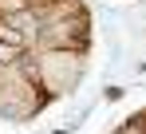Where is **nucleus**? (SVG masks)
<instances>
[{
	"label": "nucleus",
	"instance_id": "nucleus-9",
	"mask_svg": "<svg viewBox=\"0 0 146 134\" xmlns=\"http://www.w3.org/2000/svg\"><path fill=\"white\" fill-rule=\"evenodd\" d=\"M44 4H51V0H28V8H44Z\"/></svg>",
	"mask_w": 146,
	"mask_h": 134
},
{
	"label": "nucleus",
	"instance_id": "nucleus-1",
	"mask_svg": "<svg viewBox=\"0 0 146 134\" xmlns=\"http://www.w3.org/2000/svg\"><path fill=\"white\" fill-rule=\"evenodd\" d=\"M36 55V83L48 99H67L79 91L87 75V55L79 47H48V51H32Z\"/></svg>",
	"mask_w": 146,
	"mask_h": 134
},
{
	"label": "nucleus",
	"instance_id": "nucleus-2",
	"mask_svg": "<svg viewBox=\"0 0 146 134\" xmlns=\"http://www.w3.org/2000/svg\"><path fill=\"white\" fill-rule=\"evenodd\" d=\"M51 99L40 91V83L24 71L20 59L0 63V118L8 122H32Z\"/></svg>",
	"mask_w": 146,
	"mask_h": 134
},
{
	"label": "nucleus",
	"instance_id": "nucleus-7",
	"mask_svg": "<svg viewBox=\"0 0 146 134\" xmlns=\"http://www.w3.org/2000/svg\"><path fill=\"white\" fill-rule=\"evenodd\" d=\"M12 59H20V47H12V44L0 40V63H12Z\"/></svg>",
	"mask_w": 146,
	"mask_h": 134
},
{
	"label": "nucleus",
	"instance_id": "nucleus-5",
	"mask_svg": "<svg viewBox=\"0 0 146 134\" xmlns=\"http://www.w3.org/2000/svg\"><path fill=\"white\" fill-rule=\"evenodd\" d=\"M111 134H146V126H142V122H138V114H134V118H126L122 126H115V130H111Z\"/></svg>",
	"mask_w": 146,
	"mask_h": 134
},
{
	"label": "nucleus",
	"instance_id": "nucleus-3",
	"mask_svg": "<svg viewBox=\"0 0 146 134\" xmlns=\"http://www.w3.org/2000/svg\"><path fill=\"white\" fill-rule=\"evenodd\" d=\"M48 47H79V51H91V12L83 8V12H75V16L40 24L32 51H48Z\"/></svg>",
	"mask_w": 146,
	"mask_h": 134
},
{
	"label": "nucleus",
	"instance_id": "nucleus-10",
	"mask_svg": "<svg viewBox=\"0 0 146 134\" xmlns=\"http://www.w3.org/2000/svg\"><path fill=\"white\" fill-rule=\"evenodd\" d=\"M134 4H142V8H146V0H134Z\"/></svg>",
	"mask_w": 146,
	"mask_h": 134
},
{
	"label": "nucleus",
	"instance_id": "nucleus-4",
	"mask_svg": "<svg viewBox=\"0 0 146 134\" xmlns=\"http://www.w3.org/2000/svg\"><path fill=\"white\" fill-rule=\"evenodd\" d=\"M0 40L20 47V51H28V40H24V32L16 28V16H0Z\"/></svg>",
	"mask_w": 146,
	"mask_h": 134
},
{
	"label": "nucleus",
	"instance_id": "nucleus-6",
	"mask_svg": "<svg viewBox=\"0 0 146 134\" xmlns=\"http://www.w3.org/2000/svg\"><path fill=\"white\" fill-rule=\"evenodd\" d=\"M24 8H28V0H0V16H16Z\"/></svg>",
	"mask_w": 146,
	"mask_h": 134
},
{
	"label": "nucleus",
	"instance_id": "nucleus-8",
	"mask_svg": "<svg viewBox=\"0 0 146 134\" xmlns=\"http://www.w3.org/2000/svg\"><path fill=\"white\" fill-rule=\"evenodd\" d=\"M122 95H126V91H122V87H107V103H119Z\"/></svg>",
	"mask_w": 146,
	"mask_h": 134
}]
</instances>
